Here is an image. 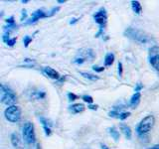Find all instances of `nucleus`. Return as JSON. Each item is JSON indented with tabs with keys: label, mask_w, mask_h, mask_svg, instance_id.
Masks as SVG:
<instances>
[{
	"label": "nucleus",
	"mask_w": 159,
	"mask_h": 149,
	"mask_svg": "<svg viewBox=\"0 0 159 149\" xmlns=\"http://www.w3.org/2000/svg\"><path fill=\"white\" fill-rule=\"evenodd\" d=\"M124 36L133 40L139 44H150L154 42L153 38L150 36L149 34L146 32L142 31V30H139L137 28H133V27H128L124 30Z\"/></svg>",
	"instance_id": "1"
},
{
	"label": "nucleus",
	"mask_w": 159,
	"mask_h": 149,
	"mask_svg": "<svg viewBox=\"0 0 159 149\" xmlns=\"http://www.w3.org/2000/svg\"><path fill=\"white\" fill-rule=\"evenodd\" d=\"M154 124H155V117L151 114H149V115L143 117L139 123L136 125V128H135V131H136V134L139 138H145L149 131L151 130L153 128Z\"/></svg>",
	"instance_id": "2"
},
{
	"label": "nucleus",
	"mask_w": 159,
	"mask_h": 149,
	"mask_svg": "<svg viewBox=\"0 0 159 149\" xmlns=\"http://www.w3.org/2000/svg\"><path fill=\"white\" fill-rule=\"evenodd\" d=\"M0 101L5 106H14L17 102V96L14 91L4 84H0Z\"/></svg>",
	"instance_id": "3"
},
{
	"label": "nucleus",
	"mask_w": 159,
	"mask_h": 149,
	"mask_svg": "<svg viewBox=\"0 0 159 149\" xmlns=\"http://www.w3.org/2000/svg\"><path fill=\"white\" fill-rule=\"evenodd\" d=\"M93 20H94V22H96L97 24H98V26H99L98 31L96 34V37L98 38V37H101L102 35H103L104 27H106V25L107 23V12L106 8L102 7L98 11H97L96 13H94Z\"/></svg>",
	"instance_id": "4"
},
{
	"label": "nucleus",
	"mask_w": 159,
	"mask_h": 149,
	"mask_svg": "<svg viewBox=\"0 0 159 149\" xmlns=\"http://www.w3.org/2000/svg\"><path fill=\"white\" fill-rule=\"evenodd\" d=\"M22 137L25 143L29 144V145L36 142V134H35L34 124L31 121L24 122L22 126Z\"/></svg>",
	"instance_id": "5"
},
{
	"label": "nucleus",
	"mask_w": 159,
	"mask_h": 149,
	"mask_svg": "<svg viewBox=\"0 0 159 149\" xmlns=\"http://www.w3.org/2000/svg\"><path fill=\"white\" fill-rule=\"evenodd\" d=\"M21 108L18 106H10L4 111V117L11 123L19 122L21 119Z\"/></svg>",
	"instance_id": "6"
},
{
	"label": "nucleus",
	"mask_w": 159,
	"mask_h": 149,
	"mask_svg": "<svg viewBox=\"0 0 159 149\" xmlns=\"http://www.w3.org/2000/svg\"><path fill=\"white\" fill-rule=\"evenodd\" d=\"M148 61L151 67L155 70L159 76V47L153 46L149 49L148 54Z\"/></svg>",
	"instance_id": "7"
},
{
	"label": "nucleus",
	"mask_w": 159,
	"mask_h": 149,
	"mask_svg": "<svg viewBox=\"0 0 159 149\" xmlns=\"http://www.w3.org/2000/svg\"><path fill=\"white\" fill-rule=\"evenodd\" d=\"M42 18H47V13L44 11L43 9H38L35 12L32 13V16L29 20H27L25 22V25H31V24H35L36 22H38V20L42 19Z\"/></svg>",
	"instance_id": "8"
},
{
	"label": "nucleus",
	"mask_w": 159,
	"mask_h": 149,
	"mask_svg": "<svg viewBox=\"0 0 159 149\" xmlns=\"http://www.w3.org/2000/svg\"><path fill=\"white\" fill-rule=\"evenodd\" d=\"M78 57L83 58L84 61H93L96 58V53L93 52V49H81L79 51Z\"/></svg>",
	"instance_id": "9"
},
{
	"label": "nucleus",
	"mask_w": 159,
	"mask_h": 149,
	"mask_svg": "<svg viewBox=\"0 0 159 149\" xmlns=\"http://www.w3.org/2000/svg\"><path fill=\"white\" fill-rule=\"evenodd\" d=\"M39 120H40V123H41L42 126H43V129L45 131V135L50 136L52 134V123L44 116H39Z\"/></svg>",
	"instance_id": "10"
},
{
	"label": "nucleus",
	"mask_w": 159,
	"mask_h": 149,
	"mask_svg": "<svg viewBox=\"0 0 159 149\" xmlns=\"http://www.w3.org/2000/svg\"><path fill=\"white\" fill-rule=\"evenodd\" d=\"M42 72H43V74H45V76H47L50 79H56V81H58V79H60V78H61L60 74L56 71V70H54L51 67H45V68H43Z\"/></svg>",
	"instance_id": "11"
},
{
	"label": "nucleus",
	"mask_w": 159,
	"mask_h": 149,
	"mask_svg": "<svg viewBox=\"0 0 159 149\" xmlns=\"http://www.w3.org/2000/svg\"><path fill=\"white\" fill-rule=\"evenodd\" d=\"M119 128H120V131L123 133V135L125 136V138L128 139V140H130L131 137H132L131 128L129 127L127 124H124V123H120V125H119Z\"/></svg>",
	"instance_id": "12"
},
{
	"label": "nucleus",
	"mask_w": 159,
	"mask_h": 149,
	"mask_svg": "<svg viewBox=\"0 0 159 149\" xmlns=\"http://www.w3.org/2000/svg\"><path fill=\"white\" fill-rule=\"evenodd\" d=\"M140 99H141V94L140 93H134L132 94V97L130 98V101H129V106L132 108H135L139 102H140Z\"/></svg>",
	"instance_id": "13"
},
{
	"label": "nucleus",
	"mask_w": 159,
	"mask_h": 149,
	"mask_svg": "<svg viewBox=\"0 0 159 149\" xmlns=\"http://www.w3.org/2000/svg\"><path fill=\"white\" fill-rule=\"evenodd\" d=\"M84 108L86 107H84V106L83 103H75V104H72V106H70L69 111L74 114H77L80 112H83L84 111Z\"/></svg>",
	"instance_id": "14"
},
{
	"label": "nucleus",
	"mask_w": 159,
	"mask_h": 149,
	"mask_svg": "<svg viewBox=\"0 0 159 149\" xmlns=\"http://www.w3.org/2000/svg\"><path fill=\"white\" fill-rule=\"evenodd\" d=\"M10 139H11L12 145L15 148H20V146H21V139H20V136L17 132H13L11 136H10Z\"/></svg>",
	"instance_id": "15"
},
{
	"label": "nucleus",
	"mask_w": 159,
	"mask_h": 149,
	"mask_svg": "<svg viewBox=\"0 0 159 149\" xmlns=\"http://www.w3.org/2000/svg\"><path fill=\"white\" fill-rule=\"evenodd\" d=\"M131 8H132V11L136 15H140L142 12V6L140 2L137 1V0H132L131 1Z\"/></svg>",
	"instance_id": "16"
},
{
	"label": "nucleus",
	"mask_w": 159,
	"mask_h": 149,
	"mask_svg": "<svg viewBox=\"0 0 159 149\" xmlns=\"http://www.w3.org/2000/svg\"><path fill=\"white\" fill-rule=\"evenodd\" d=\"M107 131L109 133V135H111L114 139V141H118L119 140V138H120V134H119V131L117 130L116 127H114V126L108 127Z\"/></svg>",
	"instance_id": "17"
},
{
	"label": "nucleus",
	"mask_w": 159,
	"mask_h": 149,
	"mask_svg": "<svg viewBox=\"0 0 159 149\" xmlns=\"http://www.w3.org/2000/svg\"><path fill=\"white\" fill-rule=\"evenodd\" d=\"M114 59H116V57H114V54L107 53L106 55V57H104V66H106V67L111 66V65L113 64V62H114Z\"/></svg>",
	"instance_id": "18"
},
{
	"label": "nucleus",
	"mask_w": 159,
	"mask_h": 149,
	"mask_svg": "<svg viewBox=\"0 0 159 149\" xmlns=\"http://www.w3.org/2000/svg\"><path fill=\"white\" fill-rule=\"evenodd\" d=\"M81 74V76L84 77V79H89V81H98V79H99L98 76H96V74H89V73H86V72H81L80 73Z\"/></svg>",
	"instance_id": "19"
},
{
	"label": "nucleus",
	"mask_w": 159,
	"mask_h": 149,
	"mask_svg": "<svg viewBox=\"0 0 159 149\" xmlns=\"http://www.w3.org/2000/svg\"><path fill=\"white\" fill-rule=\"evenodd\" d=\"M18 29V25L15 23V24H7L6 26L3 27V30H4V33H9L11 34V32L15 31V30Z\"/></svg>",
	"instance_id": "20"
},
{
	"label": "nucleus",
	"mask_w": 159,
	"mask_h": 149,
	"mask_svg": "<svg viewBox=\"0 0 159 149\" xmlns=\"http://www.w3.org/2000/svg\"><path fill=\"white\" fill-rule=\"evenodd\" d=\"M32 97L36 99H43L46 97V93L43 92V91H37V92H34Z\"/></svg>",
	"instance_id": "21"
},
{
	"label": "nucleus",
	"mask_w": 159,
	"mask_h": 149,
	"mask_svg": "<svg viewBox=\"0 0 159 149\" xmlns=\"http://www.w3.org/2000/svg\"><path fill=\"white\" fill-rule=\"evenodd\" d=\"M32 37H30V36H28V35H26V36H24V38H23V44H24V47L25 48H27L28 46H29V44L32 42Z\"/></svg>",
	"instance_id": "22"
},
{
	"label": "nucleus",
	"mask_w": 159,
	"mask_h": 149,
	"mask_svg": "<svg viewBox=\"0 0 159 149\" xmlns=\"http://www.w3.org/2000/svg\"><path fill=\"white\" fill-rule=\"evenodd\" d=\"M82 99L84 102H88V104H93V98L91 96H88V94H84V96L82 97Z\"/></svg>",
	"instance_id": "23"
},
{
	"label": "nucleus",
	"mask_w": 159,
	"mask_h": 149,
	"mask_svg": "<svg viewBox=\"0 0 159 149\" xmlns=\"http://www.w3.org/2000/svg\"><path fill=\"white\" fill-rule=\"evenodd\" d=\"M58 11H60V7H59V6H57V7H53V8L47 13V17H52L53 15H55Z\"/></svg>",
	"instance_id": "24"
},
{
	"label": "nucleus",
	"mask_w": 159,
	"mask_h": 149,
	"mask_svg": "<svg viewBox=\"0 0 159 149\" xmlns=\"http://www.w3.org/2000/svg\"><path fill=\"white\" fill-rule=\"evenodd\" d=\"M119 114H120V112H119L118 111H116V109H113V111L108 112V115L111 116V117L118 118V119H119Z\"/></svg>",
	"instance_id": "25"
},
{
	"label": "nucleus",
	"mask_w": 159,
	"mask_h": 149,
	"mask_svg": "<svg viewBox=\"0 0 159 149\" xmlns=\"http://www.w3.org/2000/svg\"><path fill=\"white\" fill-rule=\"evenodd\" d=\"M129 115H130V112L129 111H121L120 114H119V119H120V120H124V119H126Z\"/></svg>",
	"instance_id": "26"
},
{
	"label": "nucleus",
	"mask_w": 159,
	"mask_h": 149,
	"mask_svg": "<svg viewBox=\"0 0 159 149\" xmlns=\"http://www.w3.org/2000/svg\"><path fill=\"white\" fill-rule=\"evenodd\" d=\"M117 73H118V76L119 77H122V74H123V66H122V63L121 62H118V64H117Z\"/></svg>",
	"instance_id": "27"
},
{
	"label": "nucleus",
	"mask_w": 159,
	"mask_h": 149,
	"mask_svg": "<svg viewBox=\"0 0 159 149\" xmlns=\"http://www.w3.org/2000/svg\"><path fill=\"white\" fill-rule=\"evenodd\" d=\"M143 88V84L141 83H137L135 84V88H134V92L135 93H140V91Z\"/></svg>",
	"instance_id": "28"
},
{
	"label": "nucleus",
	"mask_w": 159,
	"mask_h": 149,
	"mask_svg": "<svg viewBox=\"0 0 159 149\" xmlns=\"http://www.w3.org/2000/svg\"><path fill=\"white\" fill-rule=\"evenodd\" d=\"M68 98L71 102H74V101H76V99H78V96H77V94L73 93H68Z\"/></svg>",
	"instance_id": "29"
},
{
	"label": "nucleus",
	"mask_w": 159,
	"mask_h": 149,
	"mask_svg": "<svg viewBox=\"0 0 159 149\" xmlns=\"http://www.w3.org/2000/svg\"><path fill=\"white\" fill-rule=\"evenodd\" d=\"M9 36H10V34H9V33H3V35H2V41H3L4 43H6V44H7V42L9 41L10 39H11Z\"/></svg>",
	"instance_id": "30"
},
{
	"label": "nucleus",
	"mask_w": 159,
	"mask_h": 149,
	"mask_svg": "<svg viewBox=\"0 0 159 149\" xmlns=\"http://www.w3.org/2000/svg\"><path fill=\"white\" fill-rule=\"evenodd\" d=\"M16 42H17V38H11L9 40V41L7 42V45L9 47H13L15 44H16Z\"/></svg>",
	"instance_id": "31"
},
{
	"label": "nucleus",
	"mask_w": 159,
	"mask_h": 149,
	"mask_svg": "<svg viewBox=\"0 0 159 149\" xmlns=\"http://www.w3.org/2000/svg\"><path fill=\"white\" fill-rule=\"evenodd\" d=\"M93 70L94 72L97 73H102L104 71V68L103 67H99V66H93Z\"/></svg>",
	"instance_id": "32"
},
{
	"label": "nucleus",
	"mask_w": 159,
	"mask_h": 149,
	"mask_svg": "<svg viewBox=\"0 0 159 149\" xmlns=\"http://www.w3.org/2000/svg\"><path fill=\"white\" fill-rule=\"evenodd\" d=\"M26 19H27V11H26V10H22V12H21V18H20V20H21V21L23 22Z\"/></svg>",
	"instance_id": "33"
},
{
	"label": "nucleus",
	"mask_w": 159,
	"mask_h": 149,
	"mask_svg": "<svg viewBox=\"0 0 159 149\" xmlns=\"http://www.w3.org/2000/svg\"><path fill=\"white\" fill-rule=\"evenodd\" d=\"M98 106L97 104H88V108L91 109V111H97L98 109Z\"/></svg>",
	"instance_id": "34"
},
{
	"label": "nucleus",
	"mask_w": 159,
	"mask_h": 149,
	"mask_svg": "<svg viewBox=\"0 0 159 149\" xmlns=\"http://www.w3.org/2000/svg\"><path fill=\"white\" fill-rule=\"evenodd\" d=\"M6 23L7 24H15V21H14V17L13 16H10L9 18L6 19Z\"/></svg>",
	"instance_id": "35"
},
{
	"label": "nucleus",
	"mask_w": 159,
	"mask_h": 149,
	"mask_svg": "<svg viewBox=\"0 0 159 149\" xmlns=\"http://www.w3.org/2000/svg\"><path fill=\"white\" fill-rule=\"evenodd\" d=\"M79 20H80V18H72L71 20H70V24H71V25L76 24L79 21Z\"/></svg>",
	"instance_id": "36"
},
{
	"label": "nucleus",
	"mask_w": 159,
	"mask_h": 149,
	"mask_svg": "<svg viewBox=\"0 0 159 149\" xmlns=\"http://www.w3.org/2000/svg\"><path fill=\"white\" fill-rule=\"evenodd\" d=\"M147 149H159V144H156V145H153L152 147H149Z\"/></svg>",
	"instance_id": "37"
},
{
	"label": "nucleus",
	"mask_w": 159,
	"mask_h": 149,
	"mask_svg": "<svg viewBox=\"0 0 159 149\" xmlns=\"http://www.w3.org/2000/svg\"><path fill=\"white\" fill-rule=\"evenodd\" d=\"M102 149H109L107 145H103V144H102Z\"/></svg>",
	"instance_id": "38"
},
{
	"label": "nucleus",
	"mask_w": 159,
	"mask_h": 149,
	"mask_svg": "<svg viewBox=\"0 0 159 149\" xmlns=\"http://www.w3.org/2000/svg\"><path fill=\"white\" fill-rule=\"evenodd\" d=\"M65 2H66V0H58V3H60V4L65 3Z\"/></svg>",
	"instance_id": "39"
},
{
	"label": "nucleus",
	"mask_w": 159,
	"mask_h": 149,
	"mask_svg": "<svg viewBox=\"0 0 159 149\" xmlns=\"http://www.w3.org/2000/svg\"><path fill=\"white\" fill-rule=\"evenodd\" d=\"M23 4H26V3H28L29 2V0H22V1H21Z\"/></svg>",
	"instance_id": "40"
}]
</instances>
